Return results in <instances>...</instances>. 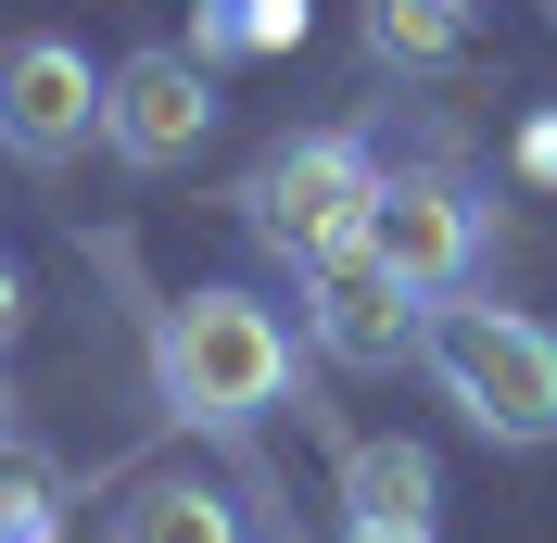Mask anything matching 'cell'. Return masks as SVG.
<instances>
[{
    "label": "cell",
    "instance_id": "1",
    "mask_svg": "<svg viewBox=\"0 0 557 543\" xmlns=\"http://www.w3.org/2000/svg\"><path fill=\"white\" fill-rule=\"evenodd\" d=\"M152 392H165L190 430H253V417L292 392V329L253 291H177L152 316Z\"/></svg>",
    "mask_w": 557,
    "mask_h": 543
},
{
    "label": "cell",
    "instance_id": "2",
    "mask_svg": "<svg viewBox=\"0 0 557 543\" xmlns=\"http://www.w3.org/2000/svg\"><path fill=\"white\" fill-rule=\"evenodd\" d=\"M418 367L444 379V405L494 442V455H532L557 442V329L520 304H431V341H418Z\"/></svg>",
    "mask_w": 557,
    "mask_h": 543
},
{
    "label": "cell",
    "instance_id": "3",
    "mask_svg": "<svg viewBox=\"0 0 557 543\" xmlns=\"http://www.w3.org/2000/svg\"><path fill=\"white\" fill-rule=\"evenodd\" d=\"M381 152H368V139L355 127H317V139H278L267 165L242 177V228L267 240L278 266L305 278V266H330V253H355V240H368V215H381Z\"/></svg>",
    "mask_w": 557,
    "mask_h": 543
},
{
    "label": "cell",
    "instance_id": "4",
    "mask_svg": "<svg viewBox=\"0 0 557 543\" xmlns=\"http://www.w3.org/2000/svg\"><path fill=\"white\" fill-rule=\"evenodd\" d=\"M203 127H215V64L190 38H152V51H127V64L102 76V152L114 165L165 177V165L203 152Z\"/></svg>",
    "mask_w": 557,
    "mask_h": 543
},
{
    "label": "cell",
    "instance_id": "5",
    "mask_svg": "<svg viewBox=\"0 0 557 543\" xmlns=\"http://www.w3.org/2000/svg\"><path fill=\"white\" fill-rule=\"evenodd\" d=\"M305 341L330 354V367H355V379H381V367H406L418 341H431V304H418L406 278L355 240V253H330V266H305Z\"/></svg>",
    "mask_w": 557,
    "mask_h": 543
},
{
    "label": "cell",
    "instance_id": "6",
    "mask_svg": "<svg viewBox=\"0 0 557 543\" xmlns=\"http://www.w3.org/2000/svg\"><path fill=\"white\" fill-rule=\"evenodd\" d=\"M102 76L76 38H0V152L13 165H76L102 139Z\"/></svg>",
    "mask_w": 557,
    "mask_h": 543
},
{
    "label": "cell",
    "instance_id": "7",
    "mask_svg": "<svg viewBox=\"0 0 557 543\" xmlns=\"http://www.w3.org/2000/svg\"><path fill=\"white\" fill-rule=\"evenodd\" d=\"M368 253L406 278L418 304H456L469 266H482V190L469 177H393L381 215H368Z\"/></svg>",
    "mask_w": 557,
    "mask_h": 543
},
{
    "label": "cell",
    "instance_id": "8",
    "mask_svg": "<svg viewBox=\"0 0 557 543\" xmlns=\"http://www.w3.org/2000/svg\"><path fill=\"white\" fill-rule=\"evenodd\" d=\"M343 506L355 531H431V506H444L431 442H343Z\"/></svg>",
    "mask_w": 557,
    "mask_h": 543
},
{
    "label": "cell",
    "instance_id": "9",
    "mask_svg": "<svg viewBox=\"0 0 557 543\" xmlns=\"http://www.w3.org/2000/svg\"><path fill=\"white\" fill-rule=\"evenodd\" d=\"M114 543H242V506L190 468H139L127 506H114Z\"/></svg>",
    "mask_w": 557,
    "mask_h": 543
},
{
    "label": "cell",
    "instance_id": "10",
    "mask_svg": "<svg viewBox=\"0 0 557 543\" xmlns=\"http://www.w3.org/2000/svg\"><path fill=\"white\" fill-rule=\"evenodd\" d=\"M368 51L406 64V76L469 64V0H368Z\"/></svg>",
    "mask_w": 557,
    "mask_h": 543
},
{
    "label": "cell",
    "instance_id": "11",
    "mask_svg": "<svg viewBox=\"0 0 557 543\" xmlns=\"http://www.w3.org/2000/svg\"><path fill=\"white\" fill-rule=\"evenodd\" d=\"M190 51H203V64H267V51H305V0H190Z\"/></svg>",
    "mask_w": 557,
    "mask_h": 543
},
{
    "label": "cell",
    "instance_id": "12",
    "mask_svg": "<svg viewBox=\"0 0 557 543\" xmlns=\"http://www.w3.org/2000/svg\"><path fill=\"white\" fill-rule=\"evenodd\" d=\"M64 531V480L38 455H0V543H51Z\"/></svg>",
    "mask_w": 557,
    "mask_h": 543
},
{
    "label": "cell",
    "instance_id": "13",
    "mask_svg": "<svg viewBox=\"0 0 557 543\" xmlns=\"http://www.w3.org/2000/svg\"><path fill=\"white\" fill-rule=\"evenodd\" d=\"M13 329H26V278H13V253H0V354H13Z\"/></svg>",
    "mask_w": 557,
    "mask_h": 543
},
{
    "label": "cell",
    "instance_id": "14",
    "mask_svg": "<svg viewBox=\"0 0 557 543\" xmlns=\"http://www.w3.org/2000/svg\"><path fill=\"white\" fill-rule=\"evenodd\" d=\"M343 543H431V531H343Z\"/></svg>",
    "mask_w": 557,
    "mask_h": 543
},
{
    "label": "cell",
    "instance_id": "15",
    "mask_svg": "<svg viewBox=\"0 0 557 543\" xmlns=\"http://www.w3.org/2000/svg\"><path fill=\"white\" fill-rule=\"evenodd\" d=\"M0 455H13V379H0Z\"/></svg>",
    "mask_w": 557,
    "mask_h": 543
}]
</instances>
